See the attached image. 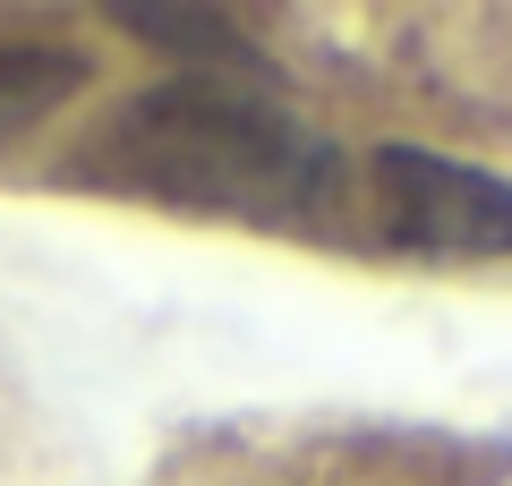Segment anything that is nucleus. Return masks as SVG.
Returning a JSON list of instances; mask_svg holds the SVG:
<instances>
[{
    "label": "nucleus",
    "mask_w": 512,
    "mask_h": 486,
    "mask_svg": "<svg viewBox=\"0 0 512 486\" xmlns=\"http://www.w3.org/2000/svg\"><path fill=\"white\" fill-rule=\"evenodd\" d=\"M350 239L427 265L512 256V180L436 145H376L350 162Z\"/></svg>",
    "instance_id": "2"
},
{
    "label": "nucleus",
    "mask_w": 512,
    "mask_h": 486,
    "mask_svg": "<svg viewBox=\"0 0 512 486\" xmlns=\"http://www.w3.org/2000/svg\"><path fill=\"white\" fill-rule=\"evenodd\" d=\"M94 60L69 52V43H0V145L43 128L52 111H69L86 94Z\"/></svg>",
    "instance_id": "3"
},
{
    "label": "nucleus",
    "mask_w": 512,
    "mask_h": 486,
    "mask_svg": "<svg viewBox=\"0 0 512 486\" xmlns=\"http://www.w3.org/2000/svg\"><path fill=\"white\" fill-rule=\"evenodd\" d=\"M111 26H128V35L163 43V52L214 60V77L248 69V43H239V26L222 18V9H171V0H120V9H111Z\"/></svg>",
    "instance_id": "4"
},
{
    "label": "nucleus",
    "mask_w": 512,
    "mask_h": 486,
    "mask_svg": "<svg viewBox=\"0 0 512 486\" xmlns=\"http://www.w3.org/2000/svg\"><path fill=\"white\" fill-rule=\"evenodd\" d=\"M69 180L239 231L350 239V154L214 69L128 94L69 154Z\"/></svg>",
    "instance_id": "1"
}]
</instances>
